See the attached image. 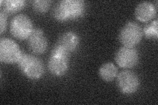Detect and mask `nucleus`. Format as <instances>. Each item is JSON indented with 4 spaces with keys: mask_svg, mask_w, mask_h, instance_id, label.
Masks as SVG:
<instances>
[{
    "mask_svg": "<svg viewBox=\"0 0 158 105\" xmlns=\"http://www.w3.org/2000/svg\"><path fill=\"white\" fill-rule=\"evenodd\" d=\"M85 12V3L82 0H63L59 2L53 10L57 21L65 22L82 17Z\"/></svg>",
    "mask_w": 158,
    "mask_h": 105,
    "instance_id": "obj_1",
    "label": "nucleus"
},
{
    "mask_svg": "<svg viewBox=\"0 0 158 105\" xmlns=\"http://www.w3.org/2000/svg\"><path fill=\"white\" fill-rule=\"evenodd\" d=\"M17 63L21 72L29 79H38L44 75L43 61L32 55L23 53Z\"/></svg>",
    "mask_w": 158,
    "mask_h": 105,
    "instance_id": "obj_2",
    "label": "nucleus"
},
{
    "mask_svg": "<svg viewBox=\"0 0 158 105\" xmlns=\"http://www.w3.org/2000/svg\"><path fill=\"white\" fill-rule=\"evenodd\" d=\"M70 53L57 46H54L48 60V69L57 77L63 76L68 71Z\"/></svg>",
    "mask_w": 158,
    "mask_h": 105,
    "instance_id": "obj_3",
    "label": "nucleus"
},
{
    "mask_svg": "<svg viewBox=\"0 0 158 105\" xmlns=\"http://www.w3.org/2000/svg\"><path fill=\"white\" fill-rule=\"evenodd\" d=\"M34 29L31 19L24 14L14 17L10 24V32L13 37L20 40L28 39Z\"/></svg>",
    "mask_w": 158,
    "mask_h": 105,
    "instance_id": "obj_4",
    "label": "nucleus"
},
{
    "mask_svg": "<svg viewBox=\"0 0 158 105\" xmlns=\"http://www.w3.org/2000/svg\"><path fill=\"white\" fill-rule=\"evenodd\" d=\"M143 37L142 29L135 22H128L123 26L118 34V39L123 46L135 47Z\"/></svg>",
    "mask_w": 158,
    "mask_h": 105,
    "instance_id": "obj_5",
    "label": "nucleus"
},
{
    "mask_svg": "<svg viewBox=\"0 0 158 105\" xmlns=\"http://www.w3.org/2000/svg\"><path fill=\"white\" fill-rule=\"evenodd\" d=\"M117 86L120 91L126 95L136 93L140 87V79L137 74L129 70H124L118 73Z\"/></svg>",
    "mask_w": 158,
    "mask_h": 105,
    "instance_id": "obj_6",
    "label": "nucleus"
},
{
    "mask_svg": "<svg viewBox=\"0 0 158 105\" xmlns=\"http://www.w3.org/2000/svg\"><path fill=\"white\" fill-rule=\"evenodd\" d=\"M22 54L19 46L13 39L7 38L0 39V61L2 63H16Z\"/></svg>",
    "mask_w": 158,
    "mask_h": 105,
    "instance_id": "obj_7",
    "label": "nucleus"
},
{
    "mask_svg": "<svg viewBox=\"0 0 158 105\" xmlns=\"http://www.w3.org/2000/svg\"><path fill=\"white\" fill-rule=\"evenodd\" d=\"M115 61L121 68H131L139 61V53L135 47L123 46L115 53Z\"/></svg>",
    "mask_w": 158,
    "mask_h": 105,
    "instance_id": "obj_8",
    "label": "nucleus"
},
{
    "mask_svg": "<svg viewBox=\"0 0 158 105\" xmlns=\"http://www.w3.org/2000/svg\"><path fill=\"white\" fill-rule=\"evenodd\" d=\"M29 49L37 55L44 54L48 46L47 38L41 28H34L28 39Z\"/></svg>",
    "mask_w": 158,
    "mask_h": 105,
    "instance_id": "obj_9",
    "label": "nucleus"
},
{
    "mask_svg": "<svg viewBox=\"0 0 158 105\" xmlns=\"http://www.w3.org/2000/svg\"><path fill=\"white\" fill-rule=\"evenodd\" d=\"M80 44V38L74 32H64L59 36L56 46L60 47L69 53L74 52Z\"/></svg>",
    "mask_w": 158,
    "mask_h": 105,
    "instance_id": "obj_10",
    "label": "nucleus"
},
{
    "mask_svg": "<svg viewBox=\"0 0 158 105\" xmlns=\"http://www.w3.org/2000/svg\"><path fill=\"white\" fill-rule=\"evenodd\" d=\"M157 9L152 2H142L137 5L135 9V17L137 20L143 22L150 21L156 15Z\"/></svg>",
    "mask_w": 158,
    "mask_h": 105,
    "instance_id": "obj_11",
    "label": "nucleus"
},
{
    "mask_svg": "<svg viewBox=\"0 0 158 105\" xmlns=\"http://www.w3.org/2000/svg\"><path fill=\"white\" fill-rule=\"evenodd\" d=\"M99 76L105 82H111L116 79L118 75V69L112 63H106L99 68Z\"/></svg>",
    "mask_w": 158,
    "mask_h": 105,
    "instance_id": "obj_12",
    "label": "nucleus"
},
{
    "mask_svg": "<svg viewBox=\"0 0 158 105\" xmlns=\"http://www.w3.org/2000/svg\"><path fill=\"white\" fill-rule=\"evenodd\" d=\"M26 2L23 0H6L1 1L2 11L7 14H14L22 10L25 6Z\"/></svg>",
    "mask_w": 158,
    "mask_h": 105,
    "instance_id": "obj_13",
    "label": "nucleus"
},
{
    "mask_svg": "<svg viewBox=\"0 0 158 105\" xmlns=\"http://www.w3.org/2000/svg\"><path fill=\"white\" fill-rule=\"evenodd\" d=\"M158 22L157 20H154L150 23L146 24L142 30L143 35L148 39H157L158 38Z\"/></svg>",
    "mask_w": 158,
    "mask_h": 105,
    "instance_id": "obj_14",
    "label": "nucleus"
},
{
    "mask_svg": "<svg viewBox=\"0 0 158 105\" xmlns=\"http://www.w3.org/2000/svg\"><path fill=\"white\" fill-rule=\"evenodd\" d=\"M52 2L49 0H35L32 2V7L34 11L38 13H46L51 6Z\"/></svg>",
    "mask_w": 158,
    "mask_h": 105,
    "instance_id": "obj_15",
    "label": "nucleus"
},
{
    "mask_svg": "<svg viewBox=\"0 0 158 105\" xmlns=\"http://www.w3.org/2000/svg\"><path fill=\"white\" fill-rule=\"evenodd\" d=\"M7 14L3 11L0 13V33L2 34L6 30L7 24Z\"/></svg>",
    "mask_w": 158,
    "mask_h": 105,
    "instance_id": "obj_16",
    "label": "nucleus"
}]
</instances>
